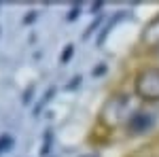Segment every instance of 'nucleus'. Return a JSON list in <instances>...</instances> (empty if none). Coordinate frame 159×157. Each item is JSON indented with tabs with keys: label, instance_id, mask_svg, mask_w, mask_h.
Here are the masks:
<instances>
[{
	"label": "nucleus",
	"instance_id": "1",
	"mask_svg": "<svg viewBox=\"0 0 159 157\" xmlns=\"http://www.w3.org/2000/svg\"><path fill=\"white\" fill-rule=\"evenodd\" d=\"M140 106H142V102L134 96L132 89H115L104 100L98 121L108 130H123V125Z\"/></svg>",
	"mask_w": 159,
	"mask_h": 157
},
{
	"label": "nucleus",
	"instance_id": "2",
	"mask_svg": "<svg viewBox=\"0 0 159 157\" xmlns=\"http://www.w3.org/2000/svg\"><path fill=\"white\" fill-rule=\"evenodd\" d=\"M132 91L134 96L148 106H159V66L153 62L136 68L132 76Z\"/></svg>",
	"mask_w": 159,
	"mask_h": 157
},
{
	"label": "nucleus",
	"instance_id": "3",
	"mask_svg": "<svg viewBox=\"0 0 159 157\" xmlns=\"http://www.w3.org/2000/svg\"><path fill=\"white\" fill-rule=\"evenodd\" d=\"M157 123H159V110H157V106L142 104V106L129 117V121L123 125L121 132L125 134L127 138H144V136H148L151 132L157 130Z\"/></svg>",
	"mask_w": 159,
	"mask_h": 157
},
{
	"label": "nucleus",
	"instance_id": "4",
	"mask_svg": "<svg viewBox=\"0 0 159 157\" xmlns=\"http://www.w3.org/2000/svg\"><path fill=\"white\" fill-rule=\"evenodd\" d=\"M142 43L147 45L148 51L155 49V47H159V15L153 17V19L147 24L144 32H142Z\"/></svg>",
	"mask_w": 159,
	"mask_h": 157
},
{
	"label": "nucleus",
	"instance_id": "5",
	"mask_svg": "<svg viewBox=\"0 0 159 157\" xmlns=\"http://www.w3.org/2000/svg\"><path fill=\"white\" fill-rule=\"evenodd\" d=\"M125 17V11H117V13H112L108 19H106V25H102V30L98 32V40H96V45H102L106 38H108V34H110V30L117 25V21L119 19H123Z\"/></svg>",
	"mask_w": 159,
	"mask_h": 157
},
{
	"label": "nucleus",
	"instance_id": "6",
	"mask_svg": "<svg viewBox=\"0 0 159 157\" xmlns=\"http://www.w3.org/2000/svg\"><path fill=\"white\" fill-rule=\"evenodd\" d=\"M55 94H57V87H55V85H51L49 89H47V94H45V96L40 98V100L36 102V106L32 109V115H34V117H36V115H40L43 110L47 109V104H49V100H51L53 96H55Z\"/></svg>",
	"mask_w": 159,
	"mask_h": 157
},
{
	"label": "nucleus",
	"instance_id": "7",
	"mask_svg": "<svg viewBox=\"0 0 159 157\" xmlns=\"http://www.w3.org/2000/svg\"><path fill=\"white\" fill-rule=\"evenodd\" d=\"M51 149H53V130H47L45 132V140H43V146H40V157H49Z\"/></svg>",
	"mask_w": 159,
	"mask_h": 157
},
{
	"label": "nucleus",
	"instance_id": "8",
	"mask_svg": "<svg viewBox=\"0 0 159 157\" xmlns=\"http://www.w3.org/2000/svg\"><path fill=\"white\" fill-rule=\"evenodd\" d=\"M13 145H15V138H13V134H9V132L0 134V155L9 153V151L13 149Z\"/></svg>",
	"mask_w": 159,
	"mask_h": 157
},
{
	"label": "nucleus",
	"instance_id": "9",
	"mask_svg": "<svg viewBox=\"0 0 159 157\" xmlns=\"http://www.w3.org/2000/svg\"><path fill=\"white\" fill-rule=\"evenodd\" d=\"M102 21H106V17H104L102 13H100V15H96V19L89 24V28H85V32H83V38H85V40H87V38H91V34H93V32H96V30L100 28V24H102Z\"/></svg>",
	"mask_w": 159,
	"mask_h": 157
},
{
	"label": "nucleus",
	"instance_id": "10",
	"mask_svg": "<svg viewBox=\"0 0 159 157\" xmlns=\"http://www.w3.org/2000/svg\"><path fill=\"white\" fill-rule=\"evenodd\" d=\"M72 55H74V45H72V43H68L66 47L61 49V55H60V64H68V62L72 60Z\"/></svg>",
	"mask_w": 159,
	"mask_h": 157
},
{
	"label": "nucleus",
	"instance_id": "11",
	"mask_svg": "<svg viewBox=\"0 0 159 157\" xmlns=\"http://www.w3.org/2000/svg\"><path fill=\"white\" fill-rule=\"evenodd\" d=\"M81 13H83V7H81V4H74L72 9L66 13V21H68V24H70V21H76V17H79Z\"/></svg>",
	"mask_w": 159,
	"mask_h": 157
},
{
	"label": "nucleus",
	"instance_id": "12",
	"mask_svg": "<svg viewBox=\"0 0 159 157\" xmlns=\"http://www.w3.org/2000/svg\"><path fill=\"white\" fill-rule=\"evenodd\" d=\"M81 81H83V76H81V74L72 76V79L66 83V89H68V91H76V89H79V85H81Z\"/></svg>",
	"mask_w": 159,
	"mask_h": 157
},
{
	"label": "nucleus",
	"instance_id": "13",
	"mask_svg": "<svg viewBox=\"0 0 159 157\" xmlns=\"http://www.w3.org/2000/svg\"><path fill=\"white\" fill-rule=\"evenodd\" d=\"M36 19H38V11H36V9H32V11H28L24 15V21H21V24H24V25H30V24H34Z\"/></svg>",
	"mask_w": 159,
	"mask_h": 157
},
{
	"label": "nucleus",
	"instance_id": "14",
	"mask_svg": "<svg viewBox=\"0 0 159 157\" xmlns=\"http://www.w3.org/2000/svg\"><path fill=\"white\" fill-rule=\"evenodd\" d=\"M106 70H108V64H106V62H100L98 66L93 68L91 76H102V74H106Z\"/></svg>",
	"mask_w": 159,
	"mask_h": 157
},
{
	"label": "nucleus",
	"instance_id": "15",
	"mask_svg": "<svg viewBox=\"0 0 159 157\" xmlns=\"http://www.w3.org/2000/svg\"><path fill=\"white\" fill-rule=\"evenodd\" d=\"M34 91H36V87H30L24 96H21V104H24V106H28V104L32 102V94H34Z\"/></svg>",
	"mask_w": 159,
	"mask_h": 157
},
{
	"label": "nucleus",
	"instance_id": "16",
	"mask_svg": "<svg viewBox=\"0 0 159 157\" xmlns=\"http://www.w3.org/2000/svg\"><path fill=\"white\" fill-rule=\"evenodd\" d=\"M148 62H153V64H157V66H159V47L151 49V60H148Z\"/></svg>",
	"mask_w": 159,
	"mask_h": 157
},
{
	"label": "nucleus",
	"instance_id": "17",
	"mask_svg": "<svg viewBox=\"0 0 159 157\" xmlns=\"http://www.w3.org/2000/svg\"><path fill=\"white\" fill-rule=\"evenodd\" d=\"M102 9H104V2H96L89 11H91V13H98V11H102Z\"/></svg>",
	"mask_w": 159,
	"mask_h": 157
}]
</instances>
